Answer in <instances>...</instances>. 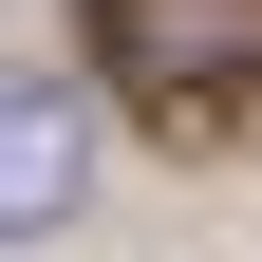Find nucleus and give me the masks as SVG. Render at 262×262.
I'll list each match as a JSON object with an SVG mask.
<instances>
[{"mask_svg":"<svg viewBox=\"0 0 262 262\" xmlns=\"http://www.w3.org/2000/svg\"><path fill=\"white\" fill-rule=\"evenodd\" d=\"M94 187V131H75V94H38V75H0V244H38L56 206Z\"/></svg>","mask_w":262,"mask_h":262,"instance_id":"f03ea898","label":"nucleus"},{"mask_svg":"<svg viewBox=\"0 0 262 262\" xmlns=\"http://www.w3.org/2000/svg\"><path fill=\"white\" fill-rule=\"evenodd\" d=\"M94 56H113L131 113H244L262 94V0H94Z\"/></svg>","mask_w":262,"mask_h":262,"instance_id":"f257e3e1","label":"nucleus"}]
</instances>
